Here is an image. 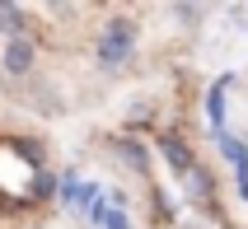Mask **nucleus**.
Listing matches in <instances>:
<instances>
[{
	"label": "nucleus",
	"mask_w": 248,
	"mask_h": 229,
	"mask_svg": "<svg viewBox=\"0 0 248 229\" xmlns=\"http://www.w3.org/2000/svg\"><path fill=\"white\" fill-rule=\"evenodd\" d=\"M131 47H136V28L126 24V19H112V24L98 33L94 56H98V66H103V70H117L126 56H131Z\"/></svg>",
	"instance_id": "f257e3e1"
},
{
	"label": "nucleus",
	"mask_w": 248,
	"mask_h": 229,
	"mask_svg": "<svg viewBox=\"0 0 248 229\" xmlns=\"http://www.w3.org/2000/svg\"><path fill=\"white\" fill-rule=\"evenodd\" d=\"M33 61H38V52H33V42H28V38H10V42H5L0 66L10 70V75H28V70H33Z\"/></svg>",
	"instance_id": "f03ea898"
},
{
	"label": "nucleus",
	"mask_w": 248,
	"mask_h": 229,
	"mask_svg": "<svg viewBox=\"0 0 248 229\" xmlns=\"http://www.w3.org/2000/svg\"><path fill=\"white\" fill-rule=\"evenodd\" d=\"M159 154H164V159L173 164L178 173H192V154L183 150V140H159Z\"/></svg>",
	"instance_id": "7ed1b4c3"
},
{
	"label": "nucleus",
	"mask_w": 248,
	"mask_h": 229,
	"mask_svg": "<svg viewBox=\"0 0 248 229\" xmlns=\"http://www.w3.org/2000/svg\"><path fill=\"white\" fill-rule=\"evenodd\" d=\"M19 28H24V14H19V5H10V0H0V33H10V38H19Z\"/></svg>",
	"instance_id": "20e7f679"
},
{
	"label": "nucleus",
	"mask_w": 248,
	"mask_h": 229,
	"mask_svg": "<svg viewBox=\"0 0 248 229\" xmlns=\"http://www.w3.org/2000/svg\"><path fill=\"white\" fill-rule=\"evenodd\" d=\"M220 154H225V159H234V168L248 164V145L239 140V136H220Z\"/></svg>",
	"instance_id": "39448f33"
},
{
	"label": "nucleus",
	"mask_w": 248,
	"mask_h": 229,
	"mask_svg": "<svg viewBox=\"0 0 248 229\" xmlns=\"http://www.w3.org/2000/svg\"><path fill=\"white\" fill-rule=\"evenodd\" d=\"M220 98H225V80L211 89V122H220V112H225V108H220Z\"/></svg>",
	"instance_id": "423d86ee"
},
{
	"label": "nucleus",
	"mask_w": 248,
	"mask_h": 229,
	"mask_svg": "<svg viewBox=\"0 0 248 229\" xmlns=\"http://www.w3.org/2000/svg\"><path fill=\"white\" fill-rule=\"evenodd\" d=\"M103 229H131V225H126L122 211H108V215H103Z\"/></svg>",
	"instance_id": "0eeeda50"
},
{
	"label": "nucleus",
	"mask_w": 248,
	"mask_h": 229,
	"mask_svg": "<svg viewBox=\"0 0 248 229\" xmlns=\"http://www.w3.org/2000/svg\"><path fill=\"white\" fill-rule=\"evenodd\" d=\"M197 14H202L197 5H178V19H187V24H197Z\"/></svg>",
	"instance_id": "6e6552de"
}]
</instances>
